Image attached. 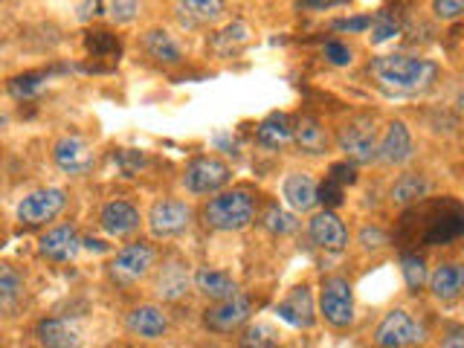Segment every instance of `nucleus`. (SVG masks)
<instances>
[{"mask_svg": "<svg viewBox=\"0 0 464 348\" xmlns=\"http://www.w3.org/2000/svg\"><path fill=\"white\" fill-rule=\"evenodd\" d=\"M369 76L389 96H418L439 79V64L410 53H389L369 62Z\"/></svg>", "mask_w": 464, "mask_h": 348, "instance_id": "f257e3e1", "label": "nucleus"}, {"mask_svg": "<svg viewBox=\"0 0 464 348\" xmlns=\"http://www.w3.org/2000/svg\"><path fill=\"white\" fill-rule=\"evenodd\" d=\"M258 218V195L250 186H232L200 207V221L215 232H241Z\"/></svg>", "mask_w": 464, "mask_h": 348, "instance_id": "f03ea898", "label": "nucleus"}, {"mask_svg": "<svg viewBox=\"0 0 464 348\" xmlns=\"http://www.w3.org/2000/svg\"><path fill=\"white\" fill-rule=\"evenodd\" d=\"M337 151H343L345 160L354 166L377 163V149H381V134H377V122L372 113H357L337 128Z\"/></svg>", "mask_w": 464, "mask_h": 348, "instance_id": "7ed1b4c3", "label": "nucleus"}, {"mask_svg": "<svg viewBox=\"0 0 464 348\" xmlns=\"http://www.w3.org/2000/svg\"><path fill=\"white\" fill-rule=\"evenodd\" d=\"M157 261H160V256H157L154 244L130 241L113 253L111 265H108V276H111L113 285L130 287V285H140V282L149 279V276H154Z\"/></svg>", "mask_w": 464, "mask_h": 348, "instance_id": "20e7f679", "label": "nucleus"}, {"mask_svg": "<svg viewBox=\"0 0 464 348\" xmlns=\"http://www.w3.org/2000/svg\"><path fill=\"white\" fill-rule=\"evenodd\" d=\"M319 316L325 319V325L331 328H352L357 319V308H354V285L340 273H331L319 285Z\"/></svg>", "mask_w": 464, "mask_h": 348, "instance_id": "39448f33", "label": "nucleus"}, {"mask_svg": "<svg viewBox=\"0 0 464 348\" xmlns=\"http://www.w3.org/2000/svg\"><path fill=\"white\" fill-rule=\"evenodd\" d=\"M183 188L188 195H218L224 192V188H229L232 183V169L227 160L215 157V154H200L195 157L192 163L186 166L183 178H180Z\"/></svg>", "mask_w": 464, "mask_h": 348, "instance_id": "423d86ee", "label": "nucleus"}, {"mask_svg": "<svg viewBox=\"0 0 464 348\" xmlns=\"http://www.w3.org/2000/svg\"><path fill=\"white\" fill-rule=\"evenodd\" d=\"M427 340V328L406 308H392L377 323L372 343L374 348H412Z\"/></svg>", "mask_w": 464, "mask_h": 348, "instance_id": "0eeeda50", "label": "nucleus"}, {"mask_svg": "<svg viewBox=\"0 0 464 348\" xmlns=\"http://www.w3.org/2000/svg\"><path fill=\"white\" fill-rule=\"evenodd\" d=\"M145 224L154 238H180L183 232L192 229L195 224V209L192 203H186L180 198H160L151 203L149 215H145Z\"/></svg>", "mask_w": 464, "mask_h": 348, "instance_id": "6e6552de", "label": "nucleus"}, {"mask_svg": "<svg viewBox=\"0 0 464 348\" xmlns=\"http://www.w3.org/2000/svg\"><path fill=\"white\" fill-rule=\"evenodd\" d=\"M67 207V192L62 186H44L29 192L18 200L14 207V218L21 227H47L53 224L58 215Z\"/></svg>", "mask_w": 464, "mask_h": 348, "instance_id": "1a4fd4ad", "label": "nucleus"}, {"mask_svg": "<svg viewBox=\"0 0 464 348\" xmlns=\"http://www.w3.org/2000/svg\"><path fill=\"white\" fill-rule=\"evenodd\" d=\"M253 319V299L246 294H236L224 302H209L203 311V328L227 337V334H241Z\"/></svg>", "mask_w": 464, "mask_h": 348, "instance_id": "9d476101", "label": "nucleus"}, {"mask_svg": "<svg viewBox=\"0 0 464 348\" xmlns=\"http://www.w3.org/2000/svg\"><path fill=\"white\" fill-rule=\"evenodd\" d=\"M195 290V270L183 256H166L154 270V296L163 302H180Z\"/></svg>", "mask_w": 464, "mask_h": 348, "instance_id": "9b49d317", "label": "nucleus"}, {"mask_svg": "<svg viewBox=\"0 0 464 348\" xmlns=\"http://www.w3.org/2000/svg\"><path fill=\"white\" fill-rule=\"evenodd\" d=\"M53 163L67 178H87L96 166V149L79 134H64L53 145Z\"/></svg>", "mask_w": 464, "mask_h": 348, "instance_id": "f8f14e48", "label": "nucleus"}, {"mask_svg": "<svg viewBox=\"0 0 464 348\" xmlns=\"http://www.w3.org/2000/svg\"><path fill=\"white\" fill-rule=\"evenodd\" d=\"M125 331L130 334V337L145 340V343L163 340L171 331V316L166 314L163 304L142 302V304H134V308L125 314Z\"/></svg>", "mask_w": 464, "mask_h": 348, "instance_id": "ddd939ff", "label": "nucleus"}, {"mask_svg": "<svg viewBox=\"0 0 464 348\" xmlns=\"http://www.w3.org/2000/svg\"><path fill=\"white\" fill-rule=\"evenodd\" d=\"M276 316L285 319V323L294 328H304V331L314 328L316 316H319V304L314 302V290L308 285H296L282 302H276Z\"/></svg>", "mask_w": 464, "mask_h": 348, "instance_id": "4468645a", "label": "nucleus"}, {"mask_svg": "<svg viewBox=\"0 0 464 348\" xmlns=\"http://www.w3.org/2000/svg\"><path fill=\"white\" fill-rule=\"evenodd\" d=\"M84 246V238L79 236V229L72 224H58V227H50L44 236L38 238V253L47 258V261H55V265H64V261H72L79 256V250Z\"/></svg>", "mask_w": 464, "mask_h": 348, "instance_id": "2eb2a0df", "label": "nucleus"}, {"mask_svg": "<svg viewBox=\"0 0 464 348\" xmlns=\"http://www.w3.org/2000/svg\"><path fill=\"white\" fill-rule=\"evenodd\" d=\"M140 224H142V215L130 200L116 198L99 209V227L111 238H130L140 229Z\"/></svg>", "mask_w": 464, "mask_h": 348, "instance_id": "dca6fc26", "label": "nucleus"}, {"mask_svg": "<svg viewBox=\"0 0 464 348\" xmlns=\"http://www.w3.org/2000/svg\"><path fill=\"white\" fill-rule=\"evenodd\" d=\"M308 238L325 253H343L348 246V229L340 221L337 212L319 209L311 215V221H308Z\"/></svg>", "mask_w": 464, "mask_h": 348, "instance_id": "f3484780", "label": "nucleus"}, {"mask_svg": "<svg viewBox=\"0 0 464 348\" xmlns=\"http://www.w3.org/2000/svg\"><path fill=\"white\" fill-rule=\"evenodd\" d=\"M412 154H415V145H412L410 128H406V122H401V120H392L381 134L377 163L381 166H403L406 160H412Z\"/></svg>", "mask_w": 464, "mask_h": 348, "instance_id": "a211bd4d", "label": "nucleus"}, {"mask_svg": "<svg viewBox=\"0 0 464 348\" xmlns=\"http://www.w3.org/2000/svg\"><path fill=\"white\" fill-rule=\"evenodd\" d=\"M282 198L287 203V209L294 212H314L319 198V186L314 180V174L308 171H287L282 180Z\"/></svg>", "mask_w": 464, "mask_h": 348, "instance_id": "6ab92c4d", "label": "nucleus"}, {"mask_svg": "<svg viewBox=\"0 0 464 348\" xmlns=\"http://www.w3.org/2000/svg\"><path fill=\"white\" fill-rule=\"evenodd\" d=\"M430 294L435 302H456L464 296V261H441L430 273Z\"/></svg>", "mask_w": 464, "mask_h": 348, "instance_id": "aec40b11", "label": "nucleus"}, {"mask_svg": "<svg viewBox=\"0 0 464 348\" xmlns=\"http://www.w3.org/2000/svg\"><path fill=\"white\" fill-rule=\"evenodd\" d=\"M140 47L145 55L151 58V62L163 64V67H178L183 62V47L178 44V38H174L163 26L145 29L142 38H140Z\"/></svg>", "mask_w": 464, "mask_h": 348, "instance_id": "412c9836", "label": "nucleus"}, {"mask_svg": "<svg viewBox=\"0 0 464 348\" xmlns=\"http://www.w3.org/2000/svg\"><path fill=\"white\" fill-rule=\"evenodd\" d=\"M35 337H38L41 348H82V328L64 316L41 319Z\"/></svg>", "mask_w": 464, "mask_h": 348, "instance_id": "4be33fe9", "label": "nucleus"}, {"mask_svg": "<svg viewBox=\"0 0 464 348\" xmlns=\"http://www.w3.org/2000/svg\"><path fill=\"white\" fill-rule=\"evenodd\" d=\"M195 294L203 296L207 302H224L229 296L241 294V290H238V282L232 279L229 273L203 265V267H195Z\"/></svg>", "mask_w": 464, "mask_h": 348, "instance_id": "5701e85b", "label": "nucleus"}, {"mask_svg": "<svg viewBox=\"0 0 464 348\" xmlns=\"http://www.w3.org/2000/svg\"><path fill=\"white\" fill-rule=\"evenodd\" d=\"M294 145L299 154L308 157H325L331 149V137L323 128V122L314 120V116H299L294 122Z\"/></svg>", "mask_w": 464, "mask_h": 348, "instance_id": "b1692460", "label": "nucleus"}, {"mask_svg": "<svg viewBox=\"0 0 464 348\" xmlns=\"http://www.w3.org/2000/svg\"><path fill=\"white\" fill-rule=\"evenodd\" d=\"M430 188L432 183L424 171H403L389 188V203L395 209H406V207H412V203L424 200L430 195Z\"/></svg>", "mask_w": 464, "mask_h": 348, "instance_id": "393cba45", "label": "nucleus"}, {"mask_svg": "<svg viewBox=\"0 0 464 348\" xmlns=\"http://www.w3.org/2000/svg\"><path fill=\"white\" fill-rule=\"evenodd\" d=\"M227 0H178L174 12L186 26H207L224 14Z\"/></svg>", "mask_w": 464, "mask_h": 348, "instance_id": "a878e982", "label": "nucleus"}, {"mask_svg": "<svg viewBox=\"0 0 464 348\" xmlns=\"http://www.w3.org/2000/svg\"><path fill=\"white\" fill-rule=\"evenodd\" d=\"M256 140L265 149H285V145L294 142V120L287 113H270L258 122L256 128Z\"/></svg>", "mask_w": 464, "mask_h": 348, "instance_id": "bb28decb", "label": "nucleus"}, {"mask_svg": "<svg viewBox=\"0 0 464 348\" xmlns=\"http://www.w3.org/2000/svg\"><path fill=\"white\" fill-rule=\"evenodd\" d=\"M21 296H24V276L14 270V265L4 261L0 265V308L9 314Z\"/></svg>", "mask_w": 464, "mask_h": 348, "instance_id": "cd10ccee", "label": "nucleus"}, {"mask_svg": "<svg viewBox=\"0 0 464 348\" xmlns=\"http://www.w3.org/2000/svg\"><path fill=\"white\" fill-rule=\"evenodd\" d=\"M258 221L267 232H273V236H287V232L296 229V218L290 215L285 207H279V203H270V207L261 212Z\"/></svg>", "mask_w": 464, "mask_h": 348, "instance_id": "c85d7f7f", "label": "nucleus"}, {"mask_svg": "<svg viewBox=\"0 0 464 348\" xmlns=\"http://www.w3.org/2000/svg\"><path fill=\"white\" fill-rule=\"evenodd\" d=\"M401 273H403V282L406 287L418 294V290H424L430 285V270H427V261L420 256H403L401 258Z\"/></svg>", "mask_w": 464, "mask_h": 348, "instance_id": "c756f323", "label": "nucleus"}, {"mask_svg": "<svg viewBox=\"0 0 464 348\" xmlns=\"http://www.w3.org/2000/svg\"><path fill=\"white\" fill-rule=\"evenodd\" d=\"M238 348H279V337L270 325H261V323H250L238 337Z\"/></svg>", "mask_w": 464, "mask_h": 348, "instance_id": "7c9ffc66", "label": "nucleus"}, {"mask_svg": "<svg viewBox=\"0 0 464 348\" xmlns=\"http://www.w3.org/2000/svg\"><path fill=\"white\" fill-rule=\"evenodd\" d=\"M398 33H401V24H398V18L389 9L377 12L374 18H372V44H383L389 38H395Z\"/></svg>", "mask_w": 464, "mask_h": 348, "instance_id": "2f4dec72", "label": "nucleus"}, {"mask_svg": "<svg viewBox=\"0 0 464 348\" xmlns=\"http://www.w3.org/2000/svg\"><path fill=\"white\" fill-rule=\"evenodd\" d=\"M44 72H26V76H18L9 82V93L14 99H33L44 91Z\"/></svg>", "mask_w": 464, "mask_h": 348, "instance_id": "473e14b6", "label": "nucleus"}, {"mask_svg": "<svg viewBox=\"0 0 464 348\" xmlns=\"http://www.w3.org/2000/svg\"><path fill=\"white\" fill-rule=\"evenodd\" d=\"M140 9H142L140 0H108V18L120 26L134 24L140 18Z\"/></svg>", "mask_w": 464, "mask_h": 348, "instance_id": "72a5a7b5", "label": "nucleus"}, {"mask_svg": "<svg viewBox=\"0 0 464 348\" xmlns=\"http://www.w3.org/2000/svg\"><path fill=\"white\" fill-rule=\"evenodd\" d=\"M246 38H250V29H246L244 24H232L227 26L221 35H215V50L218 53H232L238 47V44H244Z\"/></svg>", "mask_w": 464, "mask_h": 348, "instance_id": "f704fd0d", "label": "nucleus"}, {"mask_svg": "<svg viewBox=\"0 0 464 348\" xmlns=\"http://www.w3.org/2000/svg\"><path fill=\"white\" fill-rule=\"evenodd\" d=\"M357 244L362 246V253H381L383 246H389V236L381 227H362L357 236Z\"/></svg>", "mask_w": 464, "mask_h": 348, "instance_id": "c9c22d12", "label": "nucleus"}, {"mask_svg": "<svg viewBox=\"0 0 464 348\" xmlns=\"http://www.w3.org/2000/svg\"><path fill=\"white\" fill-rule=\"evenodd\" d=\"M323 55H325V62L334 67H348L354 62V53L348 50V44H343V41H328L323 47Z\"/></svg>", "mask_w": 464, "mask_h": 348, "instance_id": "e433bc0d", "label": "nucleus"}, {"mask_svg": "<svg viewBox=\"0 0 464 348\" xmlns=\"http://www.w3.org/2000/svg\"><path fill=\"white\" fill-rule=\"evenodd\" d=\"M432 14L439 21H459L464 14V0H432Z\"/></svg>", "mask_w": 464, "mask_h": 348, "instance_id": "4c0bfd02", "label": "nucleus"}, {"mask_svg": "<svg viewBox=\"0 0 464 348\" xmlns=\"http://www.w3.org/2000/svg\"><path fill=\"white\" fill-rule=\"evenodd\" d=\"M331 29H337V33H366V29H372V18H340V21H334Z\"/></svg>", "mask_w": 464, "mask_h": 348, "instance_id": "58836bf2", "label": "nucleus"}, {"mask_svg": "<svg viewBox=\"0 0 464 348\" xmlns=\"http://www.w3.org/2000/svg\"><path fill=\"white\" fill-rule=\"evenodd\" d=\"M439 348H464V331H450Z\"/></svg>", "mask_w": 464, "mask_h": 348, "instance_id": "ea45409f", "label": "nucleus"}, {"mask_svg": "<svg viewBox=\"0 0 464 348\" xmlns=\"http://www.w3.org/2000/svg\"><path fill=\"white\" fill-rule=\"evenodd\" d=\"M459 108H461V111H464V91H461V93H459Z\"/></svg>", "mask_w": 464, "mask_h": 348, "instance_id": "a19ab883", "label": "nucleus"}, {"mask_svg": "<svg viewBox=\"0 0 464 348\" xmlns=\"http://www.w3.org/2000/svg\"><path fill=\"white\" fill-rule=\"evenodd\" d=\"M142 348H151V345H142Z\"/></svg>", "mask_w": 464, "mask_h": 348, "instance_id": "79ce46f5", "label": "nucleus"}]
</instances>
